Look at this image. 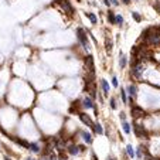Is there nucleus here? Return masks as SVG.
I'll list each match as a JSON object with an SVG mask.
<instances>
[{
	"mask_svg": "<svg viewBox=\"0 0 160 160\" xmlns=\"http://www.w3.org/2000/svg\"><path fill=\"white\" fill-rule=\"evenodd\" d=\"M77 36H78V40H79V43L84 45V48L85 50H89V43H88V37H86V33L84 28H78L77 30Z\"/></svg>",
	"mask_w": 160,
	"mask_h": 160,
	"instance_id": "2",
	"label": "nucleus"
},
{
	"mask_svg": "<svg viewBox=\"0 0 160 160\" xmlns=\"http://www.w3.org/2000/svg\"><path fill=\"white\" fill-rule=\"evenodd\" d=\"M145 115V112H143V109L139 108V106H135V108L132 109V116L135 118V119H138V118H142Z\"/></svg>",
	"mask_w": 160,
	"mask_h": 160,
	"instance_id": "7",
	"label": "nucleus"
},
{
	"mask_svg": "<svg viewBox=\"0 0 160 160\" xmlns=\"http://www.w3.org/2000/svg\"><path fill=\"white\" fill-rule=\"evenodd\" d=\"M120 96H122V102H123V104H126L128 98H126V91H125V89H120Z\"/></svg>",
	"mask_w": 160,
	"mask_h": 160,
	"instance_id": "22",
	"label": "nucleus"
},
{
	"mask_svg": "<svg viewBox=\"0 0 160 160\" xmlns=\"http://www.w3.org/2000/svg\"><path fill=\"white\" fill-rule=\"evenodd\" d=\"M132 17L136 20V21H140V20H142L140 14H139V13H136V12H133V13H132Z\"/></svg>",
	"mask_w": 160,
	"mask_h": 160,
	"instance_id": "24",
	"label": "nucleus"
},
{
	"mask_svg": "<svg viewBox=\"0 0 160 160\" xmlns=\"http://www.w3.org/2000/svg\"><path fill=\"white\" fill-rule=\"evenodd\" d=\"M126 152H128V154H129L130 157H135V152H133V147L130 145L126 146Z\"/></svg>",
	"mask_w": 160,
	"mask_h": 160,
	"instance_id": "21",
	"label": "nucleus"
},
{
	"mask_svg": "<svg viewBox=\"0 0 160 160\" xmlns=\"http://www.w3.org/2000/svg\"><path fill=\"white\" fill-rule=\"evenodd\" d=\"M149 160H154V159H149Z\"/></svg>",
	"mask_w": 160,
	"mask_h": 160,
	"instance_id": "37",
	"label": "nucleus"
},
{
	"mask_svg": "<svg viewBox=\"0 0 160 160\" xmlns=\"http://www.w3.org/2000/svg\"><path fill=\"white\" fill-rule=\"evenodd\" d=\"M81 135H82V139L86 142V143H91V142H92V138H91V133L89 132H82Z\"/></svg>",
	"mask_w": 160,
	"mask_h": 160,
	"instance_id": "15",
	"label": "nucleus"
},
{
	"mask_svg": "<svg viewBox=\"0 0 160 160\" xmlns=\"http://www.w3.org/2000/svg\"><path fill=\"white\" fill-rule=\"evenodd\" d=\"M120 119H122V120L126 119V113H125V112H122V113H120Z\"/></svg>",
	"mask_w": 160,
	"mask_h": 160,
	"instance_id": "30",
	"label": "nucleus"
},
{
	"mask_svg": "<svg viewBox=\"0 0 160 160\" xmlns=\"http://www.w3.org/2000/svg\"><path fill=\"white\" fill-rule=\"evenodd\" d=\"M128 91H129V95L132 96V98H135L136 94H138V91H136V86H135V85H130L129 88H128Z\"/></svg>",
	"mask_w": 160,
	"mask_h": 160,
	"instance_id": "17",
	"label": "nucleus"
},
{
	"mask_svg": "<svg viewBox=\"0 0 160 160\" xmlns=\"http://www.w3.org/2000/svg\"><path fill=\"white\" fill-rule=\"evenodd\" d=\"M102 2H104V4H105V6H111V0H102Z\"/></svg>",
	"mask_w": 160,
	"mask_h": 160,
	"instance_id": "29",
	"label": "nucleus"
},
{
	"mask_svg": "<svg viewBox=\"0 0 160 160\" xmlns=\"http://www.w3.org/2000/svg\"><path fill=\"white\" fill-rule=\"evenodd\" d=\"M108 21L111 23V24H116V16H115L113 12H111V10L108 12Z\"/></svg>",
	"mask_w": 160,
	"mask_h": 160,
	"instance_id": "13",
	"label": "nucleus"
},
{
	"mask_svg": "<svg viewBox=\"0 0 160 160\" xmlns=\"http://www.w3.org/2000/svg\"><path fill=\"white\" fill-rule=\"evenodd\" d=\"M142 72H143V65H140V64H133V67H132V75L135 78H142Z\"/></svg>",
	"mask_w": 160,
	"mask_h": 160,
	"instance_id": "4",
	"label": "nucleus"
},
{
	"mask_svg": "<svg viewBox=\"0 0 160 160\" xmlns=\"http://www.w3.org/2000/svg\"><path fill=\"white\" fill-rule=\"evenodd\" d=\"M43 160H57V159H55V156H51V157H48V159H47V157H44Z\"/></svg>",
	"mask_w": 160,
	"mask_h": 160,
	"instance_id": "31",
	"label": "nucleus"
},
{
	"mask_svg": "<svg viewBox=\"0 0 160 160\" xmlns=\"http://www.w3.org/2000/svg\"><path fill=\"white\" fill-rule=\"evenodd\" d=\"M16 142H17V143H19V145H21L23 147H26V149H30V145H31V143H28V142L20 140V139H16Z\"/></svg>",
	"mask_w": 160,
	"mask_h": 160,
	"instance_id": "19",
	"label": "nucleus"
},
{
	"mask_svg": "<svg viewBox=\"0 0 160 160\" xmlns=\"http://www.w3.org/2000/svg\"><path fill=\"white\" fill-rule=\"evenodd\" d=\"M136 156H138L139 159H142V149H140V147H139L138 152H136Z\"/></svg>",
	"mask_w": 160,
	"mask_h": 160,
	"instance_id": "28",
	"label": "nucleus"
},
{
	"mask_svg": "<svg viewBox=\"0 0 160 160\" xmlns=\"http://www.w3.org/2000/svg\"><path fill=\"white\" fill-rule=\"evenodd\" d=\"M122 128H123V132L126 135L130 133V123H128V120H122Z\"/></svg>",
	"mask_w": 160,
	"mask_h": 160,
	"instance_id": "11",
	"label": "nucleus"
},
{
	"mask_svg": "<svg viewBox=\"0 0 160 160\" xmlns=\"http://www.w3.org/2000/svg\"><path fill=\"white\" fill-rule=\"evenodd\" d=\"M119 65H120V68H125V67H126V55H125V54H122V52H120Z\"/></svg>",
	"mask_w": 160,
	"mask_h": 160,
	"instance_id": "16",
	"label": "nucleus"
},
{
	"mask_svg": "<svg viewBox=\"0 0 160 160\" xmlns=\"http://www.w3.org/2000/svg\"><path fill=\"white\" fill-rule=\"evenodd\" d=\"M143 38L147 44H160V27H152L143 33Z\"/></svg>",
	"mask_w": 160,
	"mask_h": 160,
	"instance_id": "1",
	"label": "nucleus"
},
{
	"mask_svg": "<svg viewBox=\"0 0 160 160\" xmlns=\"http://www.w3.org/2000/svg\"><path fill=\"white\" fill-rule=\"evenodd\" d=\"M94 132H96L98 133V135H102V133H104V129H102V126H101V123H98V122H95L94 123Z\"/></svg>",
	"mask_w": 160,
	"mask_h": 160,
	"instance_id": "12",
	"label": "nucleus"
},
{
	"mask_svg": "<svg viewBox=\"0 0 160 160\" xmlns=\"http://www.w3.org/2000/svg\"><path fill=\"white\" fill-rule=\"evenodd\" d=\"M27 160H33V159H27Z\"/></svg>",
	"mask_w": 160,
	"mask_h": 160,
	"instance_id": "36",
	"label": "nucleus"
},
{
	"mask_svg": "<svg viewBox=\"0 0 160 160\" xmlns=\"http://www.w3.org/2000/svg\"><path fill=\"white\" fill-rule=\"evenodd\" d=\"M78 152H79V147L78 146H74V145H71V146H68V153H71V154H78Z\"/></svg>",
	"mask_w": 160,
	"mask_h": 160,
	"instance_id": "14",
	"label": "nucleus"
},
{
	"mask_svg": "<svg viewBox=\"0 0 160 160\" xmlns=\"http://www.w3.org/2000/svg\"><path fill=\"white\" fill-rule=\"evenodd\" d=\"M101 86H102V91H104L105 96H106V95H108V92H109V84H108V81H106V79H101Z\"/></svg>",
	"mask_w": 160,
	"mask_h": 160,
	"instance_id": "9",
	"label": "nucleus"
},
{
	"mask_svg": "<svg viewBox=\"0 0 160 160\" xmlns=\"http://www.w3.org/2000/svg\"><path fill=\"white\" fill-rule=\"evenodd\" d=\"M94 102H92V98H85L84 99V108H86V109H92L94 108Z\"/></svg>",
	"mask_w": 160,
	"mask_h": 160,
	"instance_id": "10",
	"label": "nucleus"
},
{
	"mask_svg": "<svg viewBox=\"0 0 160 160\" xmlns=\"http://www.w3.org/2000/svg\"><path fill=\"white\" fill-rule=\"evenodd\" d=\"M112 84H113V86H118V85H119V81H118V78H116V77L112 78Z\"/></svg>",
	"mask_w": 160,
	"mask_h": 160,
	"instance_id": "26",
	"label": "nucleus"
},
{
	"mask_svg": "<svg viewBox=\"0 0 160 160\" xmlns=\"http://www.w3.org/2000/svg\"><path fill=\"white\" fill-rule=\"evenodd\" d=\"M30 150L34 152V153H38V152H40V146H38L37 143H31V145H30Z\"/></svg>",
	"mask_w": 160,
	"mask_h": 160,
	"instance_id": "20",
	"label": "nucleus"
},
{
	"mask_svg": "<svg viewBox=\"0 0 160 160\" xmlns=\"http://www.w3.org/2000/svg\"><path fill=\"white\" fill-rule=\"evenodd\" d=\"M58 4H60V7H61L65 13H72V12H74V7L71 6L70 0H58Z\"/></svg>",
	"mask_w": 160,
	"mask_h": 160,
	"instance_id": "3",
	"label": "nucleus"
},
{
	"mask_svg": "<svg viewBox=\"0 0 160 160\" xmlns=\"http://www.w3.org/2000/svg\"><path fill=\"white\" fill-rule=\"evenodd\" d=\"M122 3H125V4H129V3H130V0H122Z\"/></svg>",
	"mask_w": 160,
	"mask_h": 160,
	"instance_id": "33",
	"label": "nucleus"
},
{
	"mask_svg": "<svg viewBox=\"0 0 160 160\" xmlns=\"http://www.w3.org/2000/svg\"><path fill=\"white\" fill-rule=\"evenodd\" d=\"M135 133H136V136H142V138H146V136H147V132H146V130L143 129V126L139 125V123H135Z\"/></svg>",
	"mask_w": 160,
	"mask_h": 160,
	"instance_id": "5",
	"label": "nucleus"
},
{
	"mask_svg": "<svg viewBox=\"0 0 160 160\" xmlns=\"http://www.w3.org/2000/svg\"><path fill=\"white\" fill-rule=\"evenodd\" d=\"M86 17H88V19L91 20V23H92V24H96V23H98V19H96V16H95V14H92V13H86Z\"/></svg>",
	"mask_w": 160,
	"mask_h": 160,
	"instance_id": "18",
	"label": "nucleus"
},
{
	"mask_svg": "<svg viewBox=\"0 0 160 160\" xmlns=\"http://www.w3.org/2000/svg\"><path fill=\"white\" fill-rule=\"evenodd\" d=\"M111 108L116 109V102H115V99H111Z\"/></svg>",
	"mask_w": 160,
	"mask_h": 160,
	"instance_id": "27",
	"label": "nucleus"
},
{
	"mask_svg": "<svg viewBox=\"0 0 160 160\" xmlns=\"http://www.w3.org/2000/svg\"><path fill=\"white\" fill-rule=\"evenodd\" d=\"M106 48H108V51H111V48H112V41H111V38H106Z\"/></svg>",
	"mask_w": 160,
	"mask_h": 160,
	"instance_id": "25",
	"label": "nucleus"
},
{
	"mask_svg": "<svg viewBox=\"0 0 160 160\" xmlns=\"http://www.w3.org/2000/svg\"><path fill=\"white\" fill-rule=\"evenodd\" d=\"M106 160H116V159H115V157H112V156H109V157H108V159H106Z\"/></svg>",
	"mask_w": 160,
	"mask_h": 160,
	"instance_id": "34",
	"label": "nucleus"
},
{
	"mask_svg": "<svg viewBox=\"0 0 160 160\" xmlns=\"http://www.w3.org/2000/svg\"><path fill=\"white\" fill-rule=\"evenodd\" d=\"M4 160H10V159H9V157H4Z\"/></svg>",
	"mask_w": 160,
	"mask_h": 160,
	"instance_id": "35",
	"label": "nucleus"
},
{
	"mask_svg": "<svg viewBox=\"0 0 160 160\" xmlns=\"http://www.w3.org/2000/svg\"><path fill=\"white\" fill-rule=\"evenodd\" d=\"M111 3L115 4V6H118V4H119V2H118V0H111Z\"/></svg>",
	"mask_w": 160,
	"mask_h": 160,
	"instance_id": "32",
	"label": "nucleus"
},
{
	"mask_svg": "<svg viewBox=\"0 0 160 160\" xmlns=\"http://www.w3.org/2000/svg\"><path fill=\"white\" fill-rule=\"evenodd\" d=\"M116 24H118V26H122V24H123V17H122L120 14L116 16Z\"/></svg>",
	"mask_w": 160,
	"mask_h": 160,
	"instance_id": "23",
	"label": "nucleus"
},
{
	"mask_svg": "<svg viewBox=\"0 0 160 160\" xmlns=\"http://www.w3.org/2000/svg\"><path fill=\"white\" fill-rule=\"evenodd\" d=\"M79 119L82 120V123H85L86 126H89V128H94V123H92V119H91L89 116L86 113H79Z\"/></svg>",
	"mask_w": 160,
	"mask_h": 160,
	"instance_id": "6",
	"label": "nucleus"
},
{
	"mask_svg": "<svg viewBox=\"0 0 160 160\" xmlns=\"http://www.w3.org/2000/svg\"><path fill=\"white\" fill-rule=\"evenodd\" d=\"M85 65H86V68H88L89 71H94V58H92V55H86Z\"/></svg>",
	"mask_w": 160,
	"mask_h": 160,
	"instance_id": "8",
	"label": "nucleus"
}]
</instances>
